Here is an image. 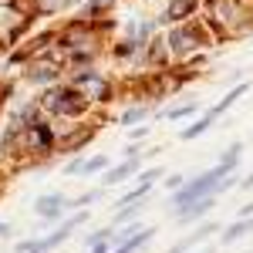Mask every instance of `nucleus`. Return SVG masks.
Masks as SVG:
<instances>
[{
    "label": "nucleus",
    "mask_w": 253,
    "mask_h": 253,
    "mask_svg": "<svg viewBox=\"0 0 253 253\" xmlns=\"http://www.w3.org/2000/svg\"><path fill=\"white\" fill-rule=\"evenodd\" d=\"M88 105H91V101L81 95L75 84H71V88H51L47 95L41 98V108L51 112V115H58V118H81L88 112Z\"/></svg>",
    "instance_id": "2"
},
{
    "label": "nucleus",
    "mask_w": 253,
    "mask_h": 253,
    "mask_svg": "<svg viewBox=\"0 0 253 253\" xmlns=\"http://www.w3.org/2000/svg\"><path fill=\"white\" fill-rule=\"evenodd\" d=\"M27 81H31V84H54V81H61V68L51 64V61L31 64V68H27Z\"/></svg>",
    "instance_id": "10"
},
{
    "label": "nucleus",
    "mask_w": 253,
    "mask_h": 253,
    "mask_svg": "<svg viewBox=\"0 0 253 253\" xmlns=\"http://www.w3.org/2000/svg\"><path fill=\"white\" fill-rule=\"evenodd\" d=\"M145 210V199H135V203H125V206H118L115 213V226H122V223H132L138 213Z\"/></svg>",
    "instance_id": "15"
},
{
    "label": "nucleus",
    "mask_w": 253,
    "mask_h": 253,
    "mask_svg": "<svg viewBox=\"0 0 253 253\" xmlns=\"http://www.w3.org/2000/svg\"><path fill=\"white\" fill-rule=\"evenodd\" d=\"M196 7H199V0H172L166 10H162V24H179V20H186V17H193L196 14Z\"/></svg>",
    "instance_id": "9"
},
{
    "label": "nucleus",
    "mask_w": 253,
    "mask_h": 253,
    "mask_svg": "<svg viewBox=\"0 0 253 253\" xmlns=\"http://www.w3.org/2000/svg\"><path fill=\"white\" fill-rule=\"evenodd\" d=\"M199 253H210V250H199Z\"/></svg>",
    "instance_id": "31"
},
{
    "label": "nucleus",
    "mask_w": 253,
    "mask_h": 253,
    "mask_svg": "<svg viewBox=\"0 0 253 253\" xmlns=\"http://www.w3.org/2000/svg\"><path fill=\"white\" fill-rule=\"evenodd\" d=\"M152 236H156V226H138L135 233H128L122 243H115V247H112V253H138L145 243H149V240H152Z\"/></svg>",
    "instance_id": "8"
},
{
    "label": "nucleus",
    "mask_w": 253,
    "mask_h": 253,
    "mask_svg": "<svg viewBox=\"0 0 253 253\" xmlns=\"http://www.w3.org/2000/svg\"><path fill=\"white\" fill-rule=\"evenodd\" d=\"M108 169V156H91V159H81V172L91 175V172H105Z\"/></svg>",
    "instance_id": "17"
},
{
    "label": "nucleus",
    "mask_w": 253,
    "mask_h": 253,
    "mask_svg": "<svg viewBox=\"0 0 253 253\" xmlns=\"http://www.w3.org/2000/svg\"><path fill=\"white\" fill-rule=\"evenodd\" d=\"M68 3H75V0H38V10L41 14H58L61 7H68Z\"/></svg>",
    "instance_id": "21"
},
{
    "label": "nucleus",
    "mask_w": 253,
    "mask_h": 253,
    "mask_svg": "<svg viewBox=\"0 0 253 253\" xmlns=\"http://www.w3.org/2000/svg\"><path fill=\"white\" fill-rule=\"evenodd\" d=\"M240 156H243V145H240V142H233V145L226 149V156L219 159L216 166H223L226 172H233V169H236V162H240Z\"/></svg>",
    "instance_id": "16"
},
{
    "label": "nucleus",
    "mask_w": 253,
    "mask_h": 253,
    "mask_svg": "<svg viewBox=\"0 0 253 253\" xmlns=\"http://www.w3.org/2000/svg\"><path fill=\"white\" fill-rule=\"evenodd\" d=\"M10 233V226H7V223H0V236H7Z\"/></svg>",
    "instance_id": "29"
},
{
    "label": "nucleus",
    "mask_w": 253,
    "mask_h": 253,
    "mask_svg": "<svg viewBox=\"0 0 253 253\" xmlns=\"http://www.w3.org/2000/svg\"><path fill=\"white\" fill-rule=\"evenodd\" d=\"M91 138H95V128L84 125V128H78V132H71V135H61L58 145H61V152H78L81 145H88Z\"/></svg>",
    "instance_id": "11"
},
{
    "label": "nucleus",
    "mask_w": 253,
    "mask_h": 253,
    "mask_svg": "<svg viewBox=\"0 0 253 253\" xmlns=\"http://www.w3.org/2000/svg\"><path fill=\"white\" fill-rule=\"evenodd\" d=\"M236 186H240V189H253V172L247 175V179H240V182H236Z\"/></svg>",
    "instance_id": "27"
},
{
    "label": "nucleus",
    "mask_w": 253,
    "mask_h": 253,
    "mask_svg": "<svg viewBox=\"0 0 253 253\" xmlns=\"http://www.w3.org/2000/svg\"><path fill=\"white\" fill-rule=\"evenodd\" d=\"M210 125H213V118H210V115H203V118H199V122H196V125H189V128H182V138H186V142H189V138L203 135V132H206V128H210Z\"/></svg>",
    "instance_id": "20"
},
{
    "label": "nucleus",
    "mask_w": 253,
    "mask_h": 253,
    "mask_svg": "<svg viewBox=\"0 0 253 253\" xmlns=\"http://www.w3.org/2000/svg\"><path fill=\"white\" fill-rule=\"evenodd\" d=\"M243 91H247V84H236L233 91H230V95H226V98H223V101H219V105H216V108H213V112H210V118L223 115L226 108H233V101H236V98H240V95H243Z\"/></svg>",
    "instance_id": "18"
},
{
    "label": "nucleus",
    "mask_w": 253,
    "mask_h": 253,
    "mask_svg": "<svg viewBox=\"0 0 253 253\" xmlns=\"http://www.w3.org/2000/svg\"><path fill=\"white\" fill-rule=\"evenodd\" d=\"M68 213H71V199L64 193H44L34 199V216H41V219H61Z\"/></svg>",
    "instance_id": "4"
},
{
    "label": "nucleus",
    "mask_w": 253,
    "mask_h": 253,
    "mask_svg": "<svg viewBox=\"0 0 253 253\" xmlns=\"http://www.w3.org/2000/svg\"><path fill=\"white\" fill-rule=\"evenodd\" d=\"M166 44H169L172 54H189V51H196V47L203 44V34H199L196 27H175Z\"/></svg>",
    "instance_id": "5"
},
{
    "label": "nucleus",
    "mask_w": 253,
    "mask_h": 253,
    "mask_svg": "<svg viewBox=\"0 0 253 253\" xmlns=\"http://www.w3.org/2000/svg\"><path fill=\"white\" fill-rule=\"evenodd\" d=\"M71 84H75V88H78V91L88 98V101H112V81L101 78L98 71H91V68L78 71Z\"/></svg>",
    "instance_id": "3"
},
{
    "label": "nucleus",
    "mask_w": 253,
    "mask_h": 253,
    "mask_svg": "<svg viewBox=\"0 0 253 253\" xmlns=\"http://www.w3.org/2000/svg\"><path fill=\"white\" fill-rule=\"evenodd\" d=\"M105 240L112 243V230H95L91 236H84V247H95V243H105Z\"/></svg>",
    "instance_id": "22"
},
{
    "label": "nucleus",
    "mask_w": 253,
    "mask_h": 253,
    "mask_svg": "<svg viewBox=\"0 0 253 253\" xmlns=\"http://www.w3.org/2000/svg\"><path fill=\"white\" fill-rule=\"evenodd\" d=\"M149 112H152V108H149V105H135V108H128V112H125V115L118 118V122H122V125H135V122H142V118L149 115Z\"/></svg>",
    "instance_id": "19"
},
{
    "label": "nucleus",
    "mask_w": 253,
    "mask_h": 253,
    "mask_svg": "<svg viewBox=\"0 0 253 253\" xmlns=\"http://www.w3.org/2000/svg\"><path fill=\"white\" fill-rule=\"evenodd\" d=\"M193 112H196V105H179V108H172V112H166V115H169V118L175 122V118H186V115H193Z\"/></svg>",
    "instance_id": "23"
},
{
    "label": "nucleus",
    "mask_w": 253,
    "mask_h": 253,
    "mask_svg": "<svg viewBox=\"0 0 253 253\" xmlns=\"http://www.w3.org/2000/svg\"><path fill=\"white\" fill-rule=\"evenodd\" d=\"M20 138H24V152L31 159H51L54 156V149H58V132L51 128V122H44V118H34V122H27L24 128H20Z\"/></svg>",
    "instance_id": "1"
},
{
    "label": "nucleus",
    "mask_w": 253,
    "mask_h": 253,
    "mask_svg": "<svg viewBox=\"0 0 253 253\" xmlns=\"http://www.w3.org/2000/svg\"><path fill=\"white\" fill-rule=\"evenodd\" d=\"M88 250H91V253H112V243L105 240V243H95V247H88Z\"/></svg>",
    "instance_id": "26"
},
{
    "label": "nucleus",
    "mask_w": 253,
    "mask_h": 253,
    "mask_svg": "<svg viewBox=\"0 0 253 253\" xmlns=\"http://www.w3.org/2000/svg\"><path fill=\"white\" fill-rule=\"evenodd\" d=\"M0 193H3V179H0Z\"/></svg>",
    "instance_id": "30"
},
{
    "label": "nucleus",
    "mask_w": 253,
    "mask_h": 253,
    "mask_svg": "<svg viewBox=\"0 0 253 253\" xmlns=\"http://www.w3.org/2000/svg\"><path fill=\"white\" fill-rule=\"evenodd\" d=\"M210 7H213V20L216 24H233L240 17V10H236L233 0H210Z\"/></svg>",
    "instance_id": "13"
},
{
    "label": "nucleus",
    "mask_w": 253,
    "mask_h": 253,
    "mask_svg": "<svg viewBox=\"0 0 253 253\" xmlns=\"http://www.w3.org/2000/svg\"><path fill=\"white\" fill-rule=\"evenodd\" d=\"M247 233H253V216H240L236 223H230L223 230V243H236V240H243Z\"/></svg>",
    "instance_id": "14"
},
{
    "label": "nucleus",
    "mask_w": 253,
    "mask_h": 253,
    "mask_svg": "<svg viewBox=\"0 0 253 253\" xmlns=\"http://www.w3.org/2000/svg\"><path fill=\"white\" fill-rule=\"evenodd\" d=\"M138 162H142L138 156H125L118 166H108V169H105V179H101V186H118V182H125L128 175L138 172Z\"/></svg>",
    "instance_id": "7"
},
{
    "label": "nucleus",
    "mask_w": 253,
    "mask_h": 253,
    "mask_svg": "<svg viewBox=\"0 0 253 253\" xmlns=\"http://www.w3.org/2000/svg\"><path fill=\"white\" fill-rule=\"evenodd\" d=\"M182 182H186V175H169V179H166V186H169V189H179Z\"/></svg>",
    "instance_id": "25"
},
{
    "label": "nucleus",
    "mask_w": 253,
    "mask_h": 253,
    "mask_svg": "<svg viewBox=\"0 0 253 253\" xmlns=\"http://www.w3.org/2000/svg\"><path fill=\"white\" fill-rule=\"evenodd\" d=\"M159 175H162V169H145V172L138 175V182H156Z\"/></svg>",
    "instance_id": "24"
},
{
    "label": "nucleus",
    "mask_w": 253,
    "mask_h": 253,
    "mask_svg": "<svg viewBox=\"0 0 253 253\" xmlns=\"http://www.w3.org/2000/svg\"><path fill=\"white\" fill-rule=\"evenodd\" d=\"M213 233H219L213 223H203V226H196V233H189L186 240H179V243H175V247H172L169 253H186V250H193L199 240H206V236H213Z\"/></svg>",
    "instance_id": "12"
},
{
    "label": "nucleus",
    "mask_w": 253,
    "mask_h": 253,
    "mask_svg": "<svg viewBox=\"0 0 253 253\" xmlns=\"http://www.w3.org/2000/svg\"><path fill=\"white\" fill-rule=\"evenodd\" d=\"M213 206H216V196H199V199H193V203L175 206V219H179V223H196L199 216H206Z\"/></svg>",
    "instance_id": "6"
},
{
    "label": "nucleus",
    "mask_w": 253,
    "mask_h": 253,
    "mask_svg": "<svg viewBox=\"0 0 253 253\" xmlns=\"http://www.w3.org/2000/svg\"><path fill=\"white\" fill-rule=\"evenodd\" d=\"M240 216H253V203H250V206H243V210H240Z\"/></svg>",
    "instance_id": "28"
}]
</instances>
